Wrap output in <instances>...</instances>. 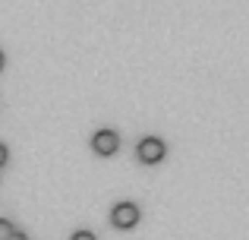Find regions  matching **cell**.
I'll return each mask as SVG.
<instances>
[{"label": "cell", "mask_w": 249, "mask_h": 240, "mask_svg": "<svg viewBox=\"0 0 249 240\" xmlns=\"http://www.w3.org/2000/svg\"><path fill=\"white\" fill-rule=\"evenodd\" d=\"M6 240H29V237H25V234H19V231H13V234L6 237Z\"/></svg>", "instance_id": "obj_7"}, {"label": "cell", "mask_w": 249, "mask_h": 240, "mask_svg": "<svg viewBox=\"0 0 249 240\" xmlns=\"http://www.w3.org/2000/svg\"><path fill=\"white\" fill-rule=\"evenodd\" d=\"M136 155H139L142 165H158V161H164L167 146L158 136H145V139H139V146H136Z\"/></svg>", "instance_id": "obj_1"}, {"label": "cell", "mask_w": 249, "mask_h": 240, "mask_svg": "<svg viewBox=\"0 0 249 240\" xmlns=\"http://www.w3.org/2000/svg\"><path fill=\"white\" fill-rule=\"evenodd\" d=\"M6 158H10V152H6V146H3V142H0V167L6 165Z\"/></svg>", "instance_id": "obj_6"}, {"label": "cell", "mask_w": 249, "mask_h": 240, "mask_svg": "<svg viewBox=\"0 0 249 240\" xmlns=\"http://www.w3.org/2000/svg\"><path fill=\"white\" fill-rule=\"evenodd\" d=\"M13 231H16V228H13V222H6V218H0V240H6V237L13 234Z\"/></svg>", "instance_id": "obj_4"}, {"label": "cell", "mask_w": 249, "mask_h": 240, "mask_svg": "<svg viewBox=\"0 0 249 240\" xmlns=\"http://www.w3.org/2000/svg\"><path fill=\"white\" fill-rule=\"evenodd\" d=\"M91 148H95V155H101V158H110V155L120 148V136H117L114 129H98V133L91 136Z\"/></svg>", "instance_id": "obj_3"}, {"label": "cell", "mask_w": 249, "mask_h": 240, "mask_svg": "<svg viewBox=\"0 0 249 240\" xmlns=\"http://www.w3.org/2000/svg\"><path fill=\"white\" fill-rule=\"evenodd\" d=\"M110 224H114V228H120V231L136 228V224H139V205H133V203H117L114 212H110Z\"/></svg>", "instance_id": "obj_2"}, {"label": "cell", "mask_w": 249, "mask_h": 240, "mask_svg": "<svg viewBox=\"0 0 249 240\" xmlns=\"http://www.w3.org/2000/svg\"><path fill=\"white\" fill-rule=\"evenodd\" d=\"M0 70H3V51H0Z\"/></svg>", "instance_id": "obj_8"}, {"label": "cell", "mask_w": 249, "mask_h": 240, "mask_svg": "<svg viewBox=\"0 0 249 240\" xmlns=\"http://www.w3.org/2000/svg\"><path fill=\"white\" fill-rule=\"evenodd\" d=\"M70 240H98V237L91 234V231H76V234L70 237Z\"/></svg>", "instance_id": "obj_5"}]
</instances>
